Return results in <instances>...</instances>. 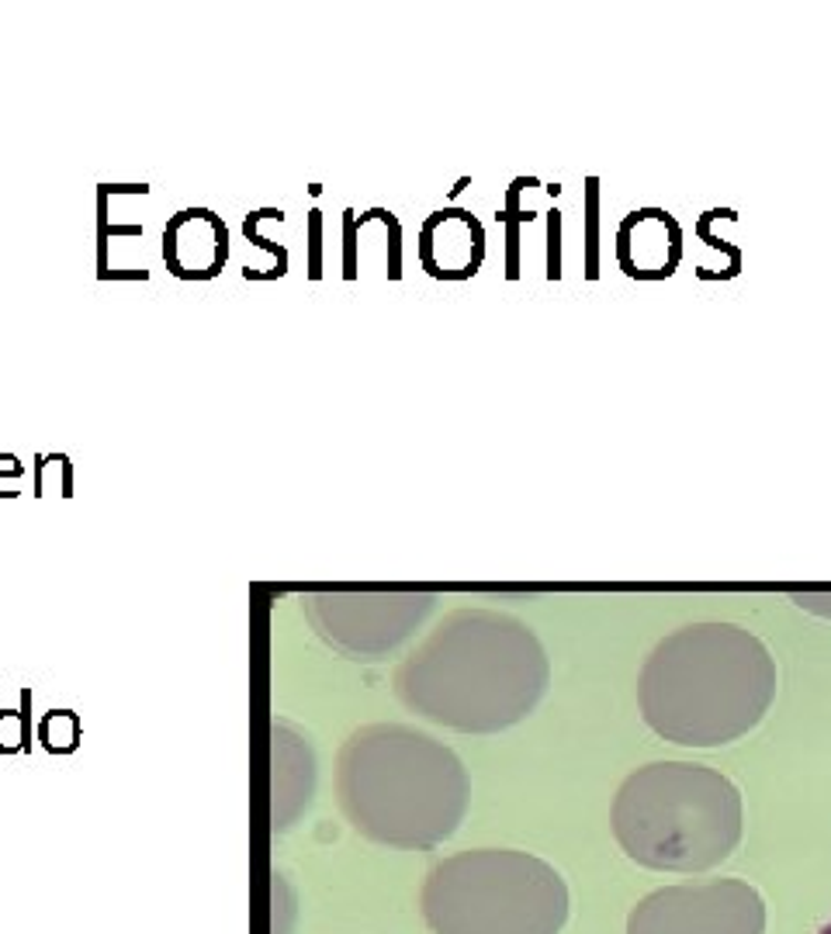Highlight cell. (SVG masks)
I'll return each instance as SVG.
<instances>
[{"instance_id":"9a60e30c","label":"cell","mask_w":831,"mask_h":934,"mask_svg":"<svg viewBox=\"0 0 831 934\" xmlns=\"http://www.w3.org/2000/svg\"><path fill=\"white\" fill-rule=\"evenodd\" d=\"M243 232H247V239H253L257 246H263V250H271V253H278V260H281V263H288V253L281 250V246H278V242H271V239H263V236H257V218H253V215H250V218H247V222H243Z\"/></svg>"},{"instance_id":"2e32d148","label":"cell","mask_w":831,"mask_h":934,"mask_svg":"<svg viewBox=\"0 0 831 934\" xmlns=\"http://www.w3.org/2000/svg\"><path fill=\"white\" fill-rule=\"evenodd\" d=\"M309 229H312V278H319V211H309Z\"/></svg>"},{"instance_id":"52a82bcc","label":"cell","mask_w":831,"mask_h":934,"mask_svg":"<svg viewBox=\"0 0 831 934\" xmlns=\"http://www.w3.org/2000/svg\"><path fill=\"white\" fill-rule=\"evenodd\" d=\"M430 610L426 595H361L336 599L326 616V634L357 654H374L398 644L409 634L413 623Z\"/></svg>"},{"instance_id":"30bf717a","label":"cell","mask_w":831,"mask_h":934,"mask_svg":"<svg viewBox=\"0 0 831 934\" xmlns=\"http://www.w3.org/2000/svg\"><path fill=\"white\" fill-rule=\"evenodd\" d=\"M21 703H24L21 713L18 709L0 713V751H4V755L29 748V703H32V696L24 693Z\"/></svg>"},{"instance_id":"3957f363","label":"cell","mask_w":831,"mask_h":934,"mask_svg":"<svg viewBox=\"0 0 831 934\" xmlns=\"http://www.w3.org/2000/svg\"><path fill=\"white\" fill-rule=\"evenodd\" d=\"M340 803L371 841L434 848L458 831L468 776L434 737L409 727H367L340 755Z\"/></svg>"},{"instance_id":"e0dca14e","label":"cell","mask_w":831,"mask_h":934,"mask_svg":"<svg viewBox=\"0 0 831 934\" xmlns=\"http://www.w3.org/2000/svg\"><path fill=\"white\" fill-rule=\"evenodd\" d=\"M818 934H831V921H828V924H824V927H821Z\"/></svg>"},{"instance_id":"8992f818","label":"cell","mask_w":831,"mask_h":934,"mask_svg":"<svg viewBox=\"0 0 831 934\" xmlns=\"http://www.w3.org/2000/svg\"><path fill=\"white\" fill-rule=\"evenodd\" d=\"M627 934H766V900L745 879L662 886L634 903Z\"/></svg>"},{"instance_id":"5b68a950","label":"cell","mask_w":831,"mask_h":934,"mask_svg":"<svg viewBox=\"0 0 831 934\" xmlns=\"http://www.w3.org/2000/svg\"><path fill=\"white\" fill-rule=\"evenodd\" d=\"M419 906L434 934H561L569 886L538 855L478 848L434 865Z\"/></svg>"},{"instance_id":"4fadbf2b","label":"cell","mask_w":831,"mask_h":934,"mask_svg":"<svg viewBox=\"0 0 831 934\" xmlns=\"http://www.w3.org/2000/svg\"><path fill=\"white\" fill-rule=\"evenodd\" d=\"M800 610H808V613H818V616H831V592H821V589H808V592H793L790 595Z\"/></svg>"},{"instance_id":"6da1fadb","label":"cell","mask_w":831,"mask_h":934,"mask_svg":"<svg viewBox=\"0 0 831 934\" xmlns=\"http://www.w3.org/2000/svg\"><path fill=\"white\" fill-rule=\"evenodd\" d=\"M776 685V657L752 630L704 620L652 647L637 672V709L662 740L720 748L762 724Z\"/></svg>"},{"instance_id":"7c38bea8","label":"cell","mask_w":831,"mask_h":934,"mask_svg":"<svg viewBox=\"0 0 831 934\" xmlns=\"http://www.w3.org/2000/svg\"><path fill=\"white\" fill-rule=\"evenodd\" d=\"M70 717H73L70 709H52L49 717H45V724H42V740H45L49 751H56V737H63V751H73V748H76L80 734H63V724H66Z\"/></svg>"},{"instance_id":"7a4b0ae2","label":"cell","mask_w":831,"mask_h":934,"mask_svg":"<svg viewBox=\"0 0 831 934\" xmlns=\"http://www.w3.org/2000/svg\"><path fill=\"white\" fill-rule=\"evenodd\" d=\"M551 682L538 634L502 613H454L398 672V696L437 724L489 734L530 717Z\"/></svg>"},{"instance_id":"5bb4252c","label":"cell","mask_w":831,"mask_h":934,"mask_svg":"<svg viewBox=\"0 0 831 934\" xmlns=\"http://www.w3.org/2000/svg\"><path fill=\"white\" fill-rule=\"evenodd\" d=\"M346 218H343V229H346V278H357V246H354V229H357V222H354V211H343Z\"/></svg>"},{"instance_id":"9c48e42d","label":"cell","mask_w":831,"mask_h":934,"mask_svg":"<svg viewBox=\"0 0 831 934\" xmlns=\"http://www.w3.org/2000/svg\"><path fill=\"white\" fill-rule=\"evenodd\" d=\"M419 260L423 270L437 281H465L475 278L486 260V229L461 208H440L426 218L419 232Z\"/></svg>"},{"instance_id":"ba28073f","label":"cell","mask_w":831,"mask_h":934,"mask_svg":"<svg viewBox=\"0 0 831 934\" xmlns=\"http://www.w3.org/2000/svg\"><path fill=\"white\" fill-rule=\"evenodd\" d=\"M683 260V229L665 208H637L616 229V263L634 281L673 278Z\"/></svg>"},{"instance_id":"8fae6325","label":"cell","mask_w":831,"mask_h":934,"mask_svg":"<svg viewBox=\"0 0 831 934\" xmlns=\"http://www.w3.org/2000/svg\"><path fill=\"white\" fill-rule=\"evenodd\" d=\"M585 208H589V236H585V246H589V278H596V229H600V218H596V211H600V180L596 177H589L585 180Z\"/></svg>"},{"instance_id":"277c9868","label":"cell","mask_w":831,"mask_h":934,"mask_svg":"<svg viewBox=\"0 0 831 934\" xmlns=\"http://www.w3.org/2000/svg\"><path fill=\"white\" fill-rule=\"evenodd\" d=\"M610 828L624 855L655 872H707L745 831L738 786L700 761H648L621 782Z\"/></svg>"}]
</instances>
